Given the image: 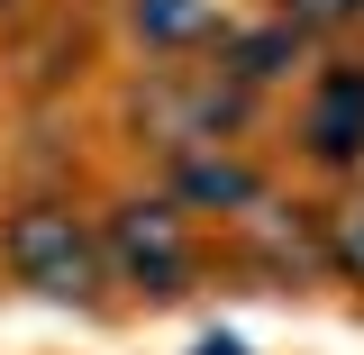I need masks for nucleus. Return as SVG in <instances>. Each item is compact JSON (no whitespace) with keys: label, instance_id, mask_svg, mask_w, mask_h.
Listing matches in <instances>:
<instances>
[{"label":"nucleus","instance_id":"1","mask_svg":"<svg viewBox=\"0 0 364 355\" xmlns=\"http://www.w3.org/2000/svg\"><path fill=\"white\" fill-rule=\"evenodd\" d=\"M0 265L18 273L37 301H64V310H100V301H109L100 228H91L73 201H18L9 228H0Z\"/></svg>","mask_w":364,"mask_h":355},{"label":"nucleus","instance_id":"2","mask_svg":"<svg viewBox=\"0 0 364 355\" xmlns=\"http://www.w3.org/2000/svg\"><path fill=\"white\" fill-rule=\"evenodd\" d=\"M100 228V273L109 282H128L146 301H182L191 292V228H182L173 201H119Z\"/></svg>","mask_w":364,"mask_h":355},{"label":"nucleus","instance_id":"3","mask_svg":"<svg viewBox=\"0 0 364 355\" xmlns=\"http://www.w3.org/2000/svg\"><path fill=\"white\" fill-rule=\"evenodd\" d=\"M246 100H255V91H237L228 73H200V83L164 73V83L136 100V119H155V137L182 155V146H219L228 128H246Z\"/></svg>","mask_w":364,"mask_h":355},{"label":"nucleus","instance_id":"4","mask_svg":"<svg viewBox=\"0 0 364 355\" xmlns=\"http://www.w3.org/2000/svg\"><path fill=\"white\" fill-rule=\"evenodd\" d=\"M301 155L318 174H355L364 164V64H328L301 100Z\"/></svg>","mask_w":364,"mask_h":355},{"label":"nucleus","instance_id":"5","mask_svg":"<svg viewBox=\"0 0 364 355\" xmlns=\"http://www.w3.org/2000/svg\"><path fill=\"white\" fill-rule=\"evenodd\" d=\"M173 210H255V164L228 146H182L173 155Z\"/></svg>","mask_w":364,"mask_h":355},{"label":"nucleus","instance_id":"6","mask_svg":"<svg viewBox=\"0 0 364 355\" xmlns=\"http://www.w3.org/2000/svg\"><path fill=\"white\" fill-rule=\"evenodd\" d=\"M219 46H228V83L237 91H264V83H282V73H291V64H301V28H282V18H273V28H246V37H228L219 28Z\"/></svg>","mask_w":364,"mask_h":355},{"label":"nucleus","instance_id":"7","mask_svg":"<svg viewBox=\"0 0 364 355\" xmlns=\"http://www.w3.org/2000/svg\"><path fill=\"white\" fill-rule=\"evenodd\" d=\"M128 18H136V37L155 55H191V46L219 37V0H136Z\"/></svg>","mask_w":364,"mask_h":355},{"label":"nucleus","instance_id":"8","mask_svg":"<svg viewBox=\"0 0 364 355\" xmlns=\"http://www.w3.org/2000/svg\"><path fill=\"white\" fill-rule=\"evenodd\" d=\"M273 18L310 37V28H355V18H364V0H273Z\"/></svg>","mask_w":364,"mask_h":355},{"label":"nucleus","instance_id":"9","mask_svg":"<svg viewBox=\"0 0 364 355\" xmlns=\"http://www.w3.org/2000/svg\"><path fill=\"white\" fill-rule=\"evenodd\" d=\"M328 265L346 273V282H364V210H337L328 219Z\"/></svg>","mask_w":364,"mask_h":355},{"label":"nucleus","instance_id":"10","mask_svg":"<svg viewBox=\"0 0 364 355\" xmlns=\"http://www.w3.org/2000/svg\"><path fill=\"white\" fill-rule=\"evenodd\" d=\"M200 355H237V346H228V337H210V346H200Z\"/></svg>","mask_w":364,"mask_h":355},{"label":"nucleus","instance_id":"11","mask_svg":"<svg viewBox=\"0 0 364 355\" xmlns=\"http://www.w3.org/2000/svg\"><path fill=\"white\" fill-rule=\"evenodd\" d=\"M9 9H28V0H0V18H9Z\"/></svg>","mask_w":364,"mask_h":355}]
</instances>
